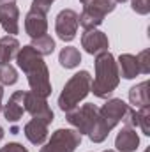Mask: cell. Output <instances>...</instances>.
<instances>
[{"label":"cell","mask_w":150,"mask_h":152,"mask_svg":"<svg viewBox=\"0 0 150 152\" xmlns=\"http://www.w3.org/2000/svg\"><path fill=\"white\" fill-rule=\"evenodd\" d=\"M16 62H18L20 69L27 75L32 92L41 97H48L51 94V81H50V71H48L42 57L32 46H23V48H20V51L16 55Z\"/></svg>","instance_id":"1"},{"label":"cell","mask_w":150,"mask_h":152,"mask_svg":"<svg viewBox=\"0 0 150 152\" xmlns=\"http://www.w3.org/2000/svg\"><path fill=\"white\" fill-rule=\"evenodd\" d=\"M66 118L73 127H76V131L79 134H87L94 143L104 142L110 134V129L103 122V118L99 115V108L94 103H87L81 108H74V110L67 112Z\"/></svg>","instance_id":"2"},{"label":"cell","mask_w":150,"mask_h":152,"mask_svg":"<svg viewBox=\"0 0 150 152\" xmlns=\"http://www.w3.org/2000/svg\"><path fill=\"white\" fill-rule=\"evenodd\" d=\"M95 78L90 81V92L95 97L106 99L120 83L118 66L110 51H101L95 55Z\"/></svg>","instance_id":"3"},{"label":"cell","mask_w":150,"mask_h":152,"mask_svg":"<svg viewBox=\"0 0 150 152\" xmlns=\"http://www.w3.org/2000/svg\"><path fill=\"white\" fill-rule=\"evenodd\" d=\"M90 73L88 71H79L69 78V81L64 85L62 94L58 96V108L62 112H71L78 108L79 101H83L88 92H90Z\"/></svg>","instance_id":"4"},{"label":"cell","mask_w":150,"mask_h":152,"mask_svg":"<svg viewBox=\"0 0 150 152\" xmlns=\"http://www.w3.org/2000/svg\"><path fill=\"white\" fill-rule=\"evenodd\" d=\"M83 12L79 14V25L85 30L97 28L103 21L104 16L115 11V0H88L83 4Z\"/></svg>","instance_id":"5"},{"label":"cell","mask_w":150,"mask_h":152,"mask_svg":"<svg viewBox=\"0 0 150 152\" xmlns=\"http://www.w3.org/2000/svg\"><path fill=\"white\" fill-rule=\"evenodd\" d=\"M79 143L81 134L76 129H57L39 152H74Z\"/></svg>","instance_id":"6"},{"label":"cell","mask_w":150,"mask_h":152,"mask_svg":"<svg viewBox=\"0 0 150 152\" xmlns=\"http://www.w3.org/2000/svg\"><path fill=\"white\" fill-rule=\"evenodd\" d=\"M78 27H79V14L76 11H73V9H62L57 14L55 30H57V36L62 39L64 42H69V41H73L76 37Z\"/></svg>","instance_id":"7"},{"label":"cell","mask_w":150,"mask_h":152,"mask_svg":"<svg viewBox=\"0 0 150 152\" xmlns=\"http://www.w3.org/2000/svg\"><path fill=\"white\" fill-rule=\"evenodd\" d=\"M127 108L129 106L122 99H108L103 104V108H99V115H101L103 122L106 124V127L111 131L118 122H122V118H124V115L127 112Z\"/></svg>","instance_id":"8"},{"label":"cell","mask_w":150,"mask_h":152,"mask_svg":"<svg viewBox=\"0 0 150 152\" xmlns=\"http://www.w3.org/2000/svg\"><path fill=\"white\" fill-rule=\"evenodd\" d=\"M81 46L85 48L87 53L90 55H97L101 51H108L110 48V41L108 36L97 28H92V30H85V34L81 36Z\"/></svg>","instance_id":"9"},{"label":"cell","mask_w":150,"mask_h":152,"mask_svg":"<svg viewBox=\"0 0 150 152\" xmlns=\"http://www.w3.org/2000/svg\"><path fill=\"white\" fill-rule=\"evenodd\" d=\"M51 124V120L48 118H41V117H32L30 122L25 124L23 133L27 136V140L34 145H42L48 138V126Z\"/></svg>","instance_id":"10"},{"label":"cell","mask_w":150,"mask_h":152,"mask_svg":"<svg viewBox=\"0 0 150 152\" xmlns=\"http://www.w3.org/2000/svg\"><path fill=\"white\" fill-rule=\"evenodd\" d=\"M25 96H27V90H16L9 97V103L4 106V117L9 124H16L23 117V113H25Z\"/></svg>","instance_id":"11"},{"label":"cell","mask_w":150,"mask_h":152,"mask_svg":"<svg viewBox=\"0 0 150 152\" xmlns=\"http://www.w3.org/2000/svg\"><path fill=\"white\" fill-rule=\"evenodd\" d=\"M0 25L9 36L20 32V11L14 4H0Z\"/></svg>","instance_id":"12"},{"label":"cell","mask_w":150,"mask_h":152,"mask_svg":"<svg viewBox=\"0 0 150 152\" xmlns=\"http://www.w3.org/2000/svg\"><path fill=\"white\" fill-rule=\"evenodd\" d=\"M25 112H28L32 117L48 118L53 122V112L48 106L46 97H41L34 92H27V96H25Z\"/></svg>","instance_id":"13"},{"label":"cell","mask_w":150,"mask_h":152,"mask_svg":"<svg viewBox=\"0 0 150 152\" xmlns=\"http://www.w3.org/2000/svg\"><path fill=\"white\" fill-rule=\"evenodd\" d=\"M25 30L32 39H37L41 36H44L48 32L46 14L41 12V11H36V9H30L27 18H25Z\"/></svg>","instance_id":"14"},{"label":"cell","mask_w":150,"mask_h":152,"mask_svg":"<svg viewBox=\"0 0 150 152\" xmlns=\"http://www.w3.org/2000/svg\"><path fill=\"white\" fill-rule=\"evenodd\" d=\"M140 145V136L136 133L134 127H129L125 126L118 134H117V140H115V147L118 152H134Z\"/></svg>","instance_id":"15"},{"label":"cell","mask_w":150,"mask_h":152,"mask_svg":"<svg viewBox=\"0 0 150 152\" xmlns=\"http://www.w3.org/2000/svg\"><path fill=\"white\" fill-rule=\"evenodd\" d=\"M117 66H118L120 76H124L125 80H133V78H136L138 75H141L140 73V64L136 60V55H131V53L120 55Z\"/></svg>","instance_id":"16"},{"label":"cell","mask_w":150,"mask_h":152,"mask_svg":"<svg viewBox=\"0 0 150 152\" xmlns=\"http://www.w3.org/2000/svg\"><path fill=\"white\" fill-rule=\"evenodd\" d=\"M20 51V42L14 36H5L0 39V66L11 64L12 58H16Z\"/></svg>","instance_id":"17"},{"label":"cell","mask_w":150,"mask_h":152,"mask_svg":"<svg viewBox=\"0 0 150 152\" xmlns=\"http://www.w3.org/2000/svg\"><path fill=\"white\" fill-rule=\"evenodd\" d=\"M129 101L133 106L140 108H147L150 104V96H149V81H141L136 87H133L129 90Z\"/></svg>","instance_id":"18"},{"label":"cell","mask_w":150,"mask_h":152,"mask_svg":"<svg viewBox=\"0 0 150 152\" xmlns=\"http://www.w3.org/2000/svg\"><path fill=\"white\" fill-rule=\"evenodd\" d=\"M58 62L66 69H74V67L79 66V62H81V53H79V50L74 48V46L62 48V51L58 55Z\"/></svg>","instance_id":"19"},{"label":"cell","mask_w":150,"mask_h":152,"mask_svg":"<svg viewBox=\"0 0 150 152\" xmlns=\"http://www.w3.org/2000/svg\"><path fill=\"white\" fill-rule=\"evenodd\" d=\"M36 51H37L41 57H46V55H51L55 51V41L51 39V36L44 34L37 39H32V44H30Z\"/></svg>","instance_id":"20"},{"label":"cell","mask_w":150,"mask_h":152,"mask_svg":"<svg viewBox=\"0 0 150 152\" xmlns=\"http://www.w3.org/2000/svg\"><path fill=\"white\" fill-rule=\"evenodd\" d=\"M18 81V73L11 64L0 66V85H14Z\"/></svg>","instance_id":"21"},{"label":"cell","mask_w":150,"mask_h":152,"mask_svg":"<svg viewBox=\"0 0 150 152\" xmlns=\"http://www.w3.org/2000/svg\"><path fill=\"white\" fill-rule=\"evenodd\" d=\"M150 112H149V106L147 108H140L138 110V127L143 131V134H150Z\"/></svg>","instance_id":"22"},{"label":"cell","mask_w":150,"mask_h":152,"mask_svg":"<svg viewBox=\"0 0 150 152\" xmlns=\"http://www.w3.org/2000/svg\"><path fill=\"white\" fill-rule=\"evenodd\" d=\"M149 55H150L149 50H143L141 53H138V55H136V60H138V64H140V73H141V75H149V73H150Z\"/></svg>","instance_id":"23"},{"label":"cell","mask_w":150,"mask_h":152,"mask_svg":"<svg viewBox=\"0 0 150 152\" xmlns=\"http://www.w3.org/2000/svg\"><path fill=\"white\" fill-rule=\"evenodd\" d=\"M133 11L138 14H149L150 12V0H133L131 2Z\"/></svg>","instance_id":"24"},{"label":"cell","mask_w":150,"mask_h":152,"mask_svg":"<svg viewBox=\"0 0 150 152\" xmlns=\"http://www.w3.org/2000/svg\"><path fill=\"white\" fill-rule=\"evenodd\" d=\"M55 0H34L32 2V9H36V11H41V12H48L50 11V7H51V4H53Z\"/></svg>","instance_id":"25"},{"label":"cell","mask_w":150,"mask_h":152,"mask_svg":"<svg viewBox=\"0 0 150 152\" xmlns=\"http://www.w3.org/2000/svg\"><path fill=\"white\" fill-rule=\"evenodd\" d=\"M0 152H28L21 143H7L4 147H0Z\"/></svg>","instance_id":"26"},{"label":"cell","mask_w":150,"mask_h":152,"mask_svg":"<svg viewBox=\"0 0 150 152\" xmlns=\"http://www.w3.org/2000/svg\"><path fill=\"white\" fill-rule=\"evenodd\" d=\"M16 0H0V4H14Z\"/></svg>","instance_id":"27"},{"label":"cell","mask_w":150,"mask_h":152,"mask_svg":"<svg viewBox=\"0 0 150 152\" xmlns=\"http://www.w3.org/2000/svg\"><path fill=\"white\" fill-rule=\"evenodd\" d=\"M2 96H4V90H0V112H2Z\"/></svg>","instance_id":"28"},{"label":"cell","mask_w":150,"mask_h":152,"mask_svg":"<svg viewBox=\"0 0 150 152\" xmlns=\"http://www.w3.org/2000/svg\"><path fill=\"white\" fill-rule=\"evenodd\" d=\"M4 138V129H2V126H0V140Z\"/></svg>","instance_id":"29"},{"label":"cell","mask_w":150,"mask_h":152,"mask_svg":"<svg viewBox=\"0 0 150 152\" xmlns=\"http://www.w3.org/2000/svg\"><path fill=\"white\" fill-rule=\"evenodd\" d=\"M79 2H81V4H87V2H88V0H79Z\"/></svg>","instance_id":"30"},{"label":"cell","mask_w":150,"mask_h":152,"mask_svg":"<svg viewBox=\"0 0 150 152\" xmlns=\"http://www.w3.org/2000/svg\"><path fill=\"white\" fill-rule=\"evenodd\" d=\"M117 2H127V0H115V4H117Z\"/></svg>","instance_id":"31"},{"label":"cell","mask_w":150,"mask_h":152,"mask_svg":"<svg viewBox=\"0 0 150 152\" xmlns=\"http://www.w3.org/2000/svg\"><path fill=\"white\" fill-rule=\"evenodd\" d=\"M104 152H115V151H104Z\"/></svg>","instance_id":"32"},{"label":"cell","mask_w":150,"mask_h":152,"mask_svg":"<svg viewBox=\"0 0 150 152\" xmlns=\"http://www.w3.org/2000/svg\"><path fill=\"white\" fill-rule=\"evenodd\" d=\"M0 90H2V85H0Z\"/></svg>","instance_id":"33"}]
</instances>
